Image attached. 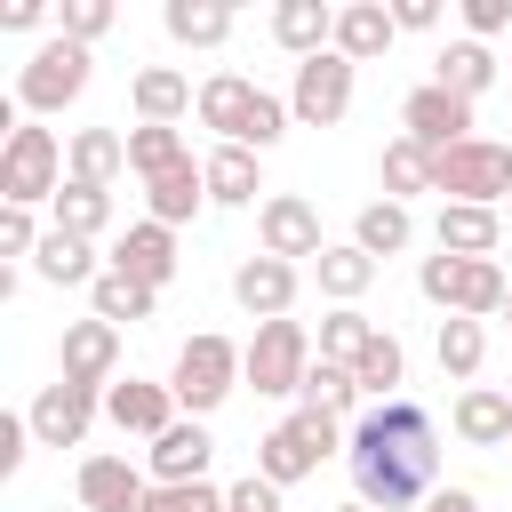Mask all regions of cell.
Returning <instances> with one entry per match:
<instances>
[{"instance_id":"obj_1","label":"cell","mask_w":512,"mask_h":512,"mask_svg":"<svg viewBox=\"0 0 512 512\" xmlns=\"http://www.w3.org/2000/svg\"><path fill=\"white\" fill-rule=\"evenodd\" d=\"M344 464H352L360 504H376V512L432 504V496H440V424H432V408L408 400V392H400V400H368V408L352 416Z\"/></svg>"},{"instance_id":"obj_2","label":"cell","mask_w":512,"mask_h":512,"mask_svg":"<svg viewBox=\"0 0 512 512\" xmlns=\"http://www.w3.org/2000/svg\"><path fill=\"white\" fill-rule=\"evenodd\" d=\"M240 384H248V344H232V336H216V328L184 336V352H176V368H168V392H176L184 416L208 424Z\"/></svg>"},{"instance_id":"obj_3","label":"cell","mask_w":512,"mask_h":512,"mask_svg":"<svg viewBox=\"0 0 512 512\" xmlns=\"http://www.w3.org/2000/svg\"><path fill=\"white\" fill-rule=\"evenodd\" d=\"M416 296L440 304V312H456V320H496L504 296H512V280H504L496 256H424L416 264Z\"/></svg>"},{"instance_id":"obj_4","label":"cell","mask_w":512,"mask_h":512,"mask_svg":"<svg viewBox=\"0 0 512 512\" xmlns=\"http://www.w3.org/2000/svg\"><path fill=\"white\" fill-rule=\"evenodd\" d=\"M64 144H56V128H40V120H16L8 128V144H0V208H40V200H56L64 192Z\"/></svg>"},{"instance_id":"obj_5","label":"cell","mask_w":512,"mask_h":512,"mask_svg":"<svg viewBox=\"0 0 512 512\" xmlns=\"http://www.w3.org/2000/svg\"><path fill=\"white\" fill-rule=\"evenodd\" d=\"M88 72H96V56L80 48V40H40L32 56H24V72H16V104L32 112V120H48V112H64V104H80L88 96Z\"/></svg>"},{"instance_id":"obj_6","label":"cell","mask_w":512,"mask_h":512,"mask_svg":"<svg viewBox=\"0 0 512 512\" xmlns=\"http://www.w3.org/2000/svg\"><path fill=\"white\" fill-rule=\"evenodd\" d=\"M312 328L304 320H264L256 336H248V384L264 392V400H296L304 392V376H312Z\"/></svg>"},{"instance_id":"obj_7","label":"cell","mask_w":512,"mask_h":512,"mask_svg":"<svg viewBox=\"0 0 512 512\" xmlns=\"http://www.w3.org/2000/svg\"><path fill=\"white\" fill-rule=\"evenodd\" d=\"M432 192L440 200H464V208H496L512 184H504V144L472 136L456 152H432Z\"/></svg>"},{"instance_id":"obj_8","label":"cell","mask_w":512,"mask_h":512,"mask_svg":"<svg viewBox=\"0 0 512 512\" xmlns=\"http://www.w3.org/2000/svg\"><path fill=\"white\" fill-rule=\"evenodd\" d=\"M352 56H336V48H320V56H304L296 64V88H288V112H296V128H336L344 112H352Z\"/></svg>"},{"instance_id":"obj_9","label":"cell","mask_w":512,"mask_h":512,"mask_svg":"<svg viewBox=\"0 0 512 512\" xmlns=\"http://www.w3.org/2000/svg\"><path fill=\"white\" fill-rule=\"evenodd\" d=\"M56 376L64 384H88V392H112L120 384V328L112 320H64V336H56Z\"/></svg>"},{"instance_id":"obj_10","label":"cell","mask_w":512,"mask_h":512,"mask_svg":"<svg viewBox=\"0 0 512 512\" xmlns=\"http://www.w3.org/2000/svg\"><path fill=\"white\" fill-rule=\"evenodd\" d=\"M96 416H104V392H88V384H40V400L24 408V424H32V440L40 448H80L88 432H96Z\"/></svg>"},{"instance_id":"obj_11","label":"cell","mask_w":512,"mask_h":512,"mask_svg":"<svg viewBox=\"0 0 512 512\" xmlns=\"http://www.w3.org/2000/svg\"><path fill=\"white\" fill-rule=\"evenodd\" d=\"M400 136H416L424 152H456V144H472V104L448 96L440 80H424L400 96Z\"/></svg>"},{"instance_id":"obj_12","label":"cell","mask_w":512,"mask_h":512,"mask_svg":"<svg viewBox=\"0 0 512 512\" xmlns=\"http://www.w3.org/2000/svg\"><path fill=\"white\" fill-rule=\"evenodd\" d=\"M320 248H328L320 240V208L304 192H264V208H256V256L296 264V256H320Z\"/></svg>"},{"instance_id":"obj_13","label":"cell","mask_w":512,"mask_h":512,"mask_svg":"<svg viewBox=\"0 0 512 512\" xmlns=\"http://www.w3.org/2000/svg\"><path fill=\"white\" fill-rule=\"evenodd\" d=\"M72 496H80V512H144L152 472H144V464H128V456H80Z\"/></svg>"},{"instance_id":"obj_14","label":"cell","mask_w":512,"mask_h":512,"mask_svg":"<svg viewBox=\"0 0 512 512\" xmlns=\"http://www.w3.org/2000/svg\"><path fill=\"white\" fill-rule=\"evenodd\" d=\"M232 304L264 328V320H288L296 312V264H280V256H240L232 264Z\"/></svg>"},{"instance_id":"obj_15","label":"cell","mask_w":512,"mask_h":512,"mask_svg":"<svg viewBox=\"0 0 512 512\" xmlns=\"http://www.w3.org/2000/svg\"><path fill=\"white\" fill-rule=\"evenodd\" d=\"M104 264L128 272V280H144V288H168V280H176V232L144 216V224H128V232H112Z\"/></svg>"},{"instance_id":"obj_16","label":"cell","mask_w":512,"mask_h":512,"mask_svg":"<svg viewBox=\"0 0 512 512\" xmlns=\"http://www.w3.org/2000/svg\"><path fill=\"white\" fill-rule=\"evenodd\" d=\"M208 456H216L208 424H200V416H176V424L144 448V472H152V488H176V480H208Z\"/></svg>"},{"instance_id":"obj_17","label":"cell","mask_w":512,"mask_h":512,"mask_svg":"<svg viewBox=\"0 0 512 512\" xmlns=\"http://www.w3.org/2000/svg\"><path fill=\"white\" fill-rule=\"evenodd\" d=\"M104 416H112L128 440H160V432H168L184 408H176V392H168V384H152V376H128V384H112V392H104Z\"/></svg>"},{"instance_id":"obj_18","label":"cell","mask_w":512,"mask_h":512,"mask_svg":"<svg viewBox=\"0 0 512 512\" xmlns=\"http://www.w3.org/2000/svg\"><path fill=\"white\" fill-rule=\"evenodd\" d=\"M448 432L464 448H512V392L504 384H464L448 408Z\"/></svg>"},{"instance_id":"obj_19","label":"cell","mask_w":512,"mask_h":512,"mask_svg":"<svg viewBox=\"0 0 512 512\" xmlns=\"http://www.w3.org/2000/svg\"><path fill=\"white\" fill-rule=\"evenodd\" d=\"M128 104H136V128H176V120L200 104V88H192L176 64H144V72L128 80Z\"/></svg>"},{"instance_id":"obj_20","label":"cell","mask_w":512,"mask_h":512,"mask_svg":"<svg viewBox=\"0 0 512 512\" xmlns=\"http://www.w3.org/2000/svg\"><path fill=\"white\" fill-rule=\"evenodd\" d=\"M256 96H264V88H256L248 72H208L192 112H200V128H216V144H240V136H248V112H256Z\"/></svg>"},{"instance_id":"obj_21","label":"cell","mask_w":512,"mask_h":512,"mask_svg":"<svg viewBox=\"0 0 512 512\" xmlns=\"http://www.w3.org/2000/svg\"><path fill=\"white\" fill-rule=\"evenodd\" d=\"M264 152H248V144H208V208H264L256 192H264V168H256Z\"/></svg>"},{"instance_id":"obj_22","label":"cell","mask_w":512,"mask_h":512,"mask_svg":"<svg viewBox=\"0 0 512 512\" xmlns=\"http://www.w3.org/2000/svg\"><path fill=\"white\" fill-rule=\"evenodd\" d=\"M432 248H440V256H496V248H504V216H496V208L440 200V216H432Z\"/></svg>"},{"instance_id":"obj_23","label":"cell","mask_w":512,"mask_h":512,"mask_svg":"<svg viewBox=\"0 0 512 512\" xmlns=\"http://www.w3.org/2000/svg\"><path fill=\"white\" fill-rule=\"evenodd\" d=\"M432 80L448 88V96H464V104H480L496 80H504V64L488 56V40H448L440 56H432Z\"/></svg>"},{"instance_id":"obj_24","label":"cell","mask_w":512,"mask_h":512,"mask_svg":"<svg viewBox=\"0 0 512 512\" xmlns=\"http://www.w3.org/2000/svg\"><path fill=\"white\" fill-rule=\"evenodd\" d=\"M200 208H208V168H200V160H184V168H168V176H152V184H144V216H152V224H168V232H176V224H192Z\"/></svg>"},{"instance_id":"obj_25","label":"cell","mask_w":512,"mask_h":512,"mask_svg":"<svg viewBox=\"0 0 512 512\" xmlns=\"http://www.w3.org/2000/svg\"><path fill=\"white\" fill-rule=\"evenodd\" d=\"M376 272H384V264H376L368 248H352V240H328V248L312 256V280H320L328 304H360V296L376 288Z\"/></svg>"},{"instance_id":"obj_26","label":"cell","mask_w":512,"mask_h":512,"mask_svg":"<svg viewBox=\"0 0 512 512\" xmlns=\"http://www.w3.org/2000/svg\"><path fill=\"white\" fill-rule=\"evenodd\" d=\"M272 40L304 64V56L336 48V8H328V0H280V8H272Z\"/></svg>"},{"instance_id":"obj_27","label":"cell","mask_w":512,"mask_h":512,"mask_svg":"<svg viewBox=\"0 0 512 512\" xmlns=\"http://www.w3.org/2000/svg\"><path fill=\"white\" fill-rule=\"evenodd\" d=\"M392 40H400V24H392V8H384V0H352V8H336V56L376 64Z\"/></svg>"},{"instance_id":"obj_28","label":"cell","mask_w":512,"mask_h":512,"mask_svg":"<svg viewBox=\"0 0 512 512\" xmlns=\"http://www.w3.org/2000/svg\"><path fill=\"white\" fill-rule=\"evenodd\" d=\"M64 168H72V184H120V168H128V136L120 128H72V144H64Z\"/></svg>"},{"instance_id":"obj_29","label":"cell","mask_w":512,"mask_h":512,"mask_svg":"<svg viewBox=\"0 0 512 512\" xmlns=\"http://www.w3.org/2000/svg\"><path fill=\"white\" fill-rule=\"evenodd\" d=\"M32 272H40L48 288H96V280H104V264H96V240H72V232H56V224H48L40 256H32Z\"/></svg>"},{"instance_id":"obj_30","label":"cell","mask_w":512,"mask_h":512,"mask_svg":"<svg viewBox=\"0 0 512 512\" xmlns=\"http://www.w3.org/2000/svg\"><path fill=\"white\" fill-rule=\"evenodd\" d=\"M48 224H56V232H72V240H104V232H112V192H104V184H72V176H64V192L48 200Z\"/></svg>"},{"instance_id":"obj_31","label":"cell","mask_w":512,"mask_h":512,"mask_svg":"<svg viewBox=\"0 0 512 512\" xmlns=\"http://www.w3.org/2000/svg\"><path fill=\"white\" fill-rule=\"evenodd\" d=\"M408 240H416V208H408V200H368V208L352 216V248H368L376 264L400 256Z\"/></svg>"},{"instance_id":"obj_32","label":"cell","mask_w":512,"mask_h":512,"mask_svg":"<svg viewBox=\"0 0 512 512\" xmlns=\"http://www.w3.org/2000/svg\"><path fill=\"white\" fill-rule=\"evenodd\" d=\"M256 472H264L272 488H296V480H312V472H320V456H312V440H304V432L280 416V424L256 440Z\"/></svg>"},{"instance_id":"obj_33","label":"cell","mask_w":512,"mask_h":512,"mask_svg":"<svg viewBox=\"0 0 512 512\" xmlns=\"http://www.w3.org/2000/svg\"><path fill=\"white\" fill-rule=\"evenodd\" d=\"M160 24H168L176 48H224V40H232V8H224V0H168Z\"/></svg>"},{"instance_id":"obj_34","label":"cell","mask_w":512,"mask_h":512,"mask_svg":"<svg viewBox=\"0 0 512 512\" xmlns=\"http://www.w3.org/2000/svg\"><path fill=\"white\" fill-rule=\"evenodd\" d=\"M88 312H96V320H112V328H136V320H152V312H160V288H144V280H128V272H112V264H104V280L88 288Z\"/></svg>"},{"instance_id":"obj_35","label":"cell","mask_w":512,"mask_h":512,"mask_svg":"<svg viewBox=\"0 0 512 512\" xmlns=\"http://www.w3.org/2000/svg\"><path fill=\"white\" fill-rule=\"evenodd\" d=\"M296 408H320V416H336V424H352V416L368 408V392H360V376H352V368H336V360H312V376H304V392H296Z\"/></svg>"},{"instance_id":"obj_36","label":"cell","mask_w":512,"mask_h":512,"mask_svg":"<svg viewBox=\"0 0 512 512\" xmlns=\"http://www.w3.org/2000/svg\"><path fill=\"white\" fill-rule=\"evenodd\" d=\"M432 352H440V376H456V384H472L480 376V360H488V320H440V336H432Z\"/></svg>"},{"instance_id":"obj_37","label":"cell","mask_w":512,"mask_h":512,"mask_svg":"<svg viewBox=\"0 0 512 512\" xmlns=\"http://www.w3.org/2000/svg\"><path fill=\"white\" fill-rule=\"evenodd\" d=\"M376 176H384V200H416V192H432V152L416 136H392L384 160H376Z\"/></svg>"},{"instance_id":"obj_38","label":"cell","mask_w":512,"mask_h":512,"mask_svg":"<svg viewBox=\"0 0 512 512\" xmlns=\"http://www.w3.org/2000/svg\"><path fill=\"white\" fill-rule=\"evenodd\" d=\"M368 344H376V320H368L360 304H336V312L320 320V336H312V352H320V360H336V368H352Z\"/></svg>"},{"instance_id":"obj_39","label":"cell","mask_w":512,"mask_h":512,"mask_svg":"<svg viewBox=\"0 0 512 512\" xmlns=\"http://www.w3.org/2000/svg\"><path fill=\"white\" fill-rule=\"evenodd\" d=\"M352 376H360V392H368V400H400V384H408V352H400V336H392V328H376V344L352 360Z\"/></svg>"},{"instance_id":"obj_40","label":"cell","mask_w":512,"mask_h":512,"mask_svg":"<svg viewBox=\"0 0 512 512\" xmlns=\"http://www.w3.org/2000/svg\"><path fill=\"white\" fill-rule=\"evenodd\" d=\"M192 152H184V128H128V176H168V168H184Z\"/></svg>"},{"instance_id":"obj_41","label":"cell","mask_w":512,"mask_h":512,"mask_svg":"<svg viewBox=\"0 0 512 512\" xmlns=\"http://www.w3.org/2000/svg\"><path fill=\"white\" fill-rule=\"evenodd\" d=\"M144 512H224V488L216 480H176V488H152Z\"/></svg>"},{"instance_id":"obj_42","label":"cell","mask_w":512,"mask_h":512,"mask_svg":"<svg viewBox=\"0 0 512 512\" xmlns=\"http://www.w3.org/2000/svg\"><path fill=\"white\" fill-rule=\"evenodd\" d=\"M56 32H64V40H80V48H96V40L112 32V0H64Z\"/></svg>"},{"instance_id":"obj_43","label":"cell","mask_w":512,"mask_h":512,"mask_svg":"<svg viewBox=\"0 0 512 512\" xmlns=\"http://www.w3.org/2000/svg\"><path fill=\"white\" fill-rule=\"evenodd\" d=\"M40 216L32 208H0V256H40Z\"/></svg>"},{"instance_id":"obj_44","label":"cell","mask_w":512,"mask_h":512,"mask_svg":"<svg viewBox=\"0 0 512 512\" xmlns=\"http://www.w3.org/2000/svg\"><path fill=\"white\" fill-rule=\"evenodd\" d=\"M224 512H280V488H272L264 472H248V480L224 488Z\"/></svg>"},{"instance_id":"obj_45","label":"cell","mask_w":512,"mask_h":512,"mask_svg":"<svg viewBox=\"0 0 512 512\" xmlns=\"http://www.w3.org/2000/svg\"><path fill=\"white\" fill-rule=\"evenodd\" d=\"M512 24V0H464V40H496Z\"/></svg>"},{"instance_id":"obj_46","label":"cell","mask_w":512,"mask_h":512,"mask_svg":"<svg viewBox=\"0 0 512 512\" xmlns=\"http://www.w3.org/2000/svg\"><path fill=\"white\" fill-rule=\"evenodd\" d=\"M32 448H40V440H32V424H24V416H8V424H0V472H24V456H32Z\"/></svg>"},{"instance_id":"obj_47","label":"cell","mask_w":512,"mask_h":512,"mask_svg":"<svg viewBox=\"0 0 512 512\" xmlns=\"http://www.w3.org/2000/svg\"><path fill=\"white\" fill-rule=\"evenodd\" d=\"M40 24H48L40 0H8V8H0V32H40Z\"/></svg>"},{"instance_id":"obj_48","label":"cell","mask_w":512,"mask_h":512,"mask_svg":"<svg viewBox=\"0 0 512 512\" xmlns=\"http://www.w3.org/2000/svg\"><path fill=\"white\" fill-rule=\"evenodd\" d=\"M392 24H400V32H432V24H440V0H400Z\"/></svg>"},{"instance_id":"obj_49","label":"cell","mask_w":512,"mask_h":512,"mask_svg":"<svg viewBox=\"0 0 512 512\" xmlns=\"http://www.w3.org/2000/svg\"><path fill=\"white\" fill-rule=\"evenodd\" d=\"M424 512H480V496H472V488H440Z\"/></svg>"},{"instance_id":"obj_50","label":"cell","mask_w":512,"mask_h":512,"mask_svg":"<svg viewBox=\"0 0 512 512\" xmlns=\"http://www.w3.org/2000/svg\"><path fill=\"white\" fill-rule=\"evenodd\" d=\"M336 512H376V504H360V496H352V504H336Z\"/></svg>"},{"instance_id":"obj_51","label":"cell","mask_w":512,"mask_h":512,"mask_svg":"<svg viewBox=\"0 0 512 512\" xmlns=\"http://www.w3.org/2000/svg\"><path fill=\"white\" fill-rule=\"evenodd\" d=\"M504 184H512V144H504Z\"/></svg>"},{"instance_id":"obj_52","label":"cell","mask_w":512,"mask_h":512,"mask_svg":"<svg viewBox=\"0 0 512 512\" xmlns=\"http://www.w3.org/2000/svg\"><path fill=\"white\" fill-rule=\"evenodd\" d=\"M496 320H504V328H512V296H504V312H496Z\"/></svg>"},{"instance_id":"obj_53","label":"cell","mask_w":512,"mask_h":512,"mask_svg":"<svg viewBox=\"0 0 512 512\" xmlns=\"http://www.w3.org/2000/svg\"><path fill=\"white\" fill-rule=\"evenodd\" d=\"M504 392H512V384H504Z\"/></svg>"},{"instance_id":"obj_54","label":"cell","mask_w":512,"mask_h":512,"mask_svg":"<svg viewBox=\"0 0 512 512\" xmlns=\"http://www.w3.org/2000/svg\"><path fill=\"white\" fill-rule=\"evenodd\" d=\"M504 80H512V72H504Z\"/></svg>"}]
</instances>
